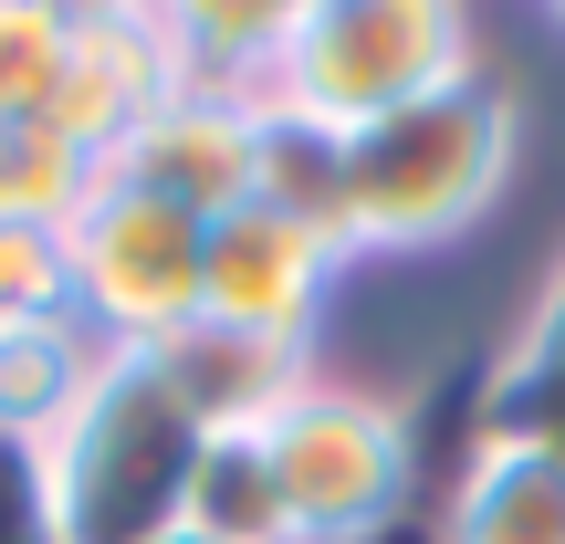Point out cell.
Returning a JSON list of instances; mask_svg holds the SVG:
<instances>
[{"label":"cell","mask_w":565,"mask_h":544,"mask_svg":"<svg viewBox=\"0 0 565 544\" xmlns=\"http://www.w3.org/2000/svg\"><path fill=\"white\" fill-rule=\"evenodd\" d=\"M282 32H294V11H158L168 95L263 116V105L282 95Z\"/></svg>","instance_id":"10"},{"label":"cell","mask_w":565,"mask_h":544,"mask_svg":"<svg viewBox=\"0 0 565 544\" xmlns=\"http://www.w3.org/2000/svg\"><path fill=\"white\" fill-rule=\"evenodd\" d=\"M63 42H74V11H53V0H0V116H42V105H53Z\"/></svg>","instance_id":"16"},{"label":"cell","mask_w":565,"mask_h":544,"mask_svg":"<svg viewBox=\"0 0 565 544\" xmlns=\"http://www.w3.org/2000/svg\"><path fill=\"white\" fill-rule=\"evenodd\" d=\"M513 168V95L471 63L440 95L345 137V252H429L492 210Z\"/></svg>","instance_id":"1"},{"label":"cell","mask_w":565,"mask_h":544,"mask_svg":"<svg viewBox=\"0 0 565 544\" xmlns=\"http://www.w3.org/2000/svg\"><path fill=\"white\" fill-rule=\"evenodd\" d=\"M179 534H200V544H294V513H282L263 429H210V440H200Z\"/></svg>","instance_id":"13"},{"label":"cell","mask_w":565,"mask_h":544,"mask_svg":"<svg viewBox=\"0 0 565 544\" xmlns=\"http://www.w3.org/2000/svg\"><path fill=\"white\" fill-rule=\"evenodd\" d=\"M168 105V42H158V11H74V42H63V74H53V126L74 158H126L137 126Z\"/></svg>","instance_id":"7"},{"label":"cell","mask_w":565,"mask_h":544,"mask_svg":"<svg viewBox=\"0 0 565 544\" xmlns=\"http://www.w3.org/2000/svg\"><path fill=\"white\" fill-rule=\"evenodd\" d=\"M158 544H200V534H158Z\"/></svg>","instance_id":"21"},{"label":"cell","mask_w":565,"mask_h":544,"mask_svg":"<svg viewBox=\"0 0 565 544\" xmlns=\"http://www.w3.org/2000/svg\"><path fill=\"white\" fill-rule=\"evenodd\" d=\"M345 273V242L273 200H242L210 221V252H200V324H231V335H263V345H303L315 303L335 294Z\"/></svg>","instance_id":"6"},{"label":"cell","mask_w":565,"mask_h":544,"mask_svg":"<svg viewBox=\"0 0 565 544\" xmlns=\"http://www.w3.org/2000/svg\"><path fill=\"white\" fill-rule=\"evenodd\" d=\"M105 356H116V345H105L84 314H21V324H0V440L53 450V429L84 408V387H95Z\"/></svg>","instance_id":"11"},{"label":"cell","mask_w":565,"mask_h":544,"mask_svg":"<svg viewBox=\"0 0 565 544\" xmlns=\"http://www.w3.org/2000/svg\"><path fill=\"white\" fill-rule=\"evenodd\" d=\"M0 544H63L53 471H42V450H21V440H0Z\"/></svg>","instance_id":"18"},{"label":"cell","mask_w":565,"mask_h":544,"mask_svg":"<svg viewBox=\"0 0 565 544\" xmlns=\"http://www.w3.org/2000/svg\"><path fill=\"white\" fill-rule=\"evenodd\" d=\"M84 189H95V158H74L42 116H0V231L11 221L63 231L84 210Z\"/></svg>","instance_id":"15"},{"label":"cell","mask_w":565,"mask_h":544,"mask_svg":"<svg viewBox=\"0 0 565 544\" xmlns=\"http://www.w3.org/2000/svg\"><path fill=\"white\" fill-rule=\"evenodd\" d=\"M63 252H74V314L95 324L116 356H147L179 324H200V252L210 221L179 200H158L126 168H95L84 210L63 221Z\"/></svg>","instance_id":"4"},{"label":"cell","mask_w":565,"mask_h":544,"mask_svg":"<svg viewBox=\"0 0 565 544\" xmlns=\"http://www.w3.org/2000/svg\"><path fill=\"white\" fill-rule=\"evenodd\" d=\"M252 200H273V210L345 242V137L294 116V105H263L252 116Z\"/></svg>","instance_id":"14"},{"label":"cell","mask_w":565,"mask_h":544,"mask_svg":"<svg viewBox=\"0 0 565 544\" xmlns=\"http://www.w3.org/2000/svg\"><path fill=\"white\" fill-rule=\"evenodd\" d=\"M200 440L210 429L189 419V398L158 377V356H105L95 387H84V408L53 429V450H42L63 544H158V534H179Z\"/></svg>","instance_id":"2"},{"label":"cell","mask_w":565,"mask_h":544,"mask_svg":"<svg viewBox=\"0 0 565 544\" xmlns=\"http://www.w3.org/2000/svg\"><path fill=\"white\" fill-rule=\"evenodd\" d=\"M147 356H158V377L189 398L200 429H263L303 387V345H263V335H231V324H179V335L147 345Z\"/></svg>","instance_id":"9"},{"label":"cell","mask_w":565,"mask_h":544,"mask_svg":"<svg viewBox=\"0 0 565 544\" xmlns=\"http://www.w3.org/2000/svg\"><path fill=\"white\" fill-rule=\"evenodd\" d=\"M450 544H565V461L524 440H482L440 503Z\"/></svg>","instance_id":"12"},{"label":"cell","mask_w":565,"mask_h":544,"mask_svg":"<svg viewBox=\"0 0 565 544\" xmlns=\"http://www.w3.org/2000/svg\"><path fill=\"white\" fill-rule=\"evenodd\" d=\"M356 544H450V534H440V513H429V503H398L377 534H356Z\"/></svg>","instance_id":"20"},{"label":"cell","mask_w":565,"mask_h":544,"mask_svg":"<svg viewBox=\"0 0 565 544\" xmlns=\"http://www.w3.org/2000/svg\"><path fill=\"white\" fill-rule=\"evenodd\" d=\"M450 74H471V21L450 0H294L273 105L356 137V126L440 95Z\"/></svg>","instance_id":"3"},{"label":"cell","mask_w":565,"mask_h":544,"mask_svg":"<svg viewBox=\"0 0 565 544\" xmlns=\"http://www.w3.org/2000/svg\"><path fill=\"white\" fill-rule=\"evenodd\" d=\"M524 356H565V273L545 282V303H534V324H524Z\"/></svg>","instance_id":"19"},{"label":"cell","mask_w":565,"mask_h":544,"mask_svg":"<svg viewBox=\"0 0 565 544\" xmlns=\"http://www.w3.org/2000/svg\"><path fill=\"white\" fill-rule=\"evenodd\" d=\"M263 450H273L282 513H294V544H356L408 503V429L387 398L303 377L263 419Z\"/></svg>","instance_id":"5"},{"label":"cell","mask_w":565,"mask_h":544,"mask_svg":"<svg viewBox=\"0 0 565 544\" xmlns=\"http://www.w3.org/2000/svg\"><path fill=\"white\" fill-rule=\"evenodd\" d=\"M105 168H126V179H147L158 200H179V210H200V221H221V210L252 200V116L168 95L158 116L137 126V147H126V158H105Z\"/></svg>","instance_id":"8"},{"label":"cell","mask_w":565,"mask_h":544,"mask_svg":"<svg viewBox=\"0 0 565 544\" xmlns=\"http://www.w3.org/2000/svg\"><path fill=\"white\" fill-rule=\"evenodd\" d=\"M21 314H74V252L42 221L0 231V324H21Z\"/></svg>","instance_id":"17"}]
</instances>
